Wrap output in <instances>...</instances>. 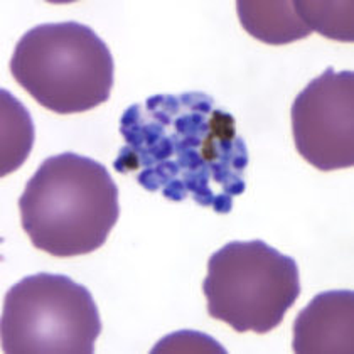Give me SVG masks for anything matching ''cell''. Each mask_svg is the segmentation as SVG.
Segmentation results:
<instances>
[{
    "label": "cell",
    "instance_id": "3957f363",
    "mask_svg": "<svg viewBox=\"0 0 354 354\" xmlns=\"http://www.w3.org/2000/svg\"><path fill=\"white\" fill-rule=\"evenodd\" d=\"M10 73L44 109L71 115L109 102L115 63L109 46L91 28L53 22L29 29L19 39Z\"/></svg>",
    "mask_w": 354,
    "mask_h": 354
},
{
    "label": "cell",
    "instance_id": "6da1fadb",
    "mask_svg": "<svg viewBox=\"0 0 354 354\" xmlns=\"http://www.w3.org/2000/svg\"><path fill=\"white\" fill-rule=\"evenodd\" d=\"M125 145L115 159L118 174L136 172L142 187L171 201L191 196L199 206L226 214L246 189L248 149L236 120L201 91L156 95L133 103L120 118Z\"/></svg>",
    "mask_w": 354,
    "mask_h": 354
},
{
    "label": "cell",
    "instance_id": "7a4b0ae2",
    "mask_svg": "<svg viewBox=\"0 0 354 354\" xmlns=\"http://www.w3.org/2000/svg\"><path fill=\"white\" fill-rule=\"evenodd\" d=\"M21 225L37 250L56 259L105 245L120 216L118 187L98 160L63 152L39 165L19 199Z\"/></svg>",
    "mask_w": 354,
    "mask_h": 354
},
{
    "label": "cell",
    "instance_id": "8992f818",
    "mask_svg": "<svg viewBox=\"0 0 354 354\" xmlns=\"http://www.w3.org/2000/svg\"><path fill=\"white\" fill-rule=\"evenodd\" d=\"M295 149L319 171L354 165V73L327 68L295 96Z\"/></svg>",
    "mask_w": 354,
    "mask_h": 354
},
{
    "label": "cell",
    "instance_id": "30bf717a",
    "mask_svg": "<svg viewBox=\"0 0 354 354\" xmlns=\"http://www.w3.org/2000/svg\"><path fill=\"white\" fill-rule=\"evenodd\" d=\"M295 9L310 30L329 39L354 41L351 2H295Z\"/></svg>",
    "mask_w": 354,
    "mask_h": 354
},
{
    "label": "cell",
    "instance_id": "52a82bcc",
    "mask_svg": "<svg viewBox=\"0 0 354 354\" xmlns=\"http://www.w3.org/2000/svg\"><path fill=\"white\" fill-rule=\"evenodd\" d=\"M354 294L329 290L315 295L294 322L295 353H354Z\"/></svg>",
    "mask_w": 354,
    "mask_h": 354
},
{
    "label": "cell",
    "instance_id": "8fae6325",
    "mask_svg": "<svg viewBox=\"0 0 354 354\" xmlns=\"http://www.w3.org/2000/svg\"><path fill=\"white\" fill-rule=\"evenodd\" d=\"M174 353V351H209V353H226L225 348L218 344V342L213 341V337L206 336V334L199 333H176L171 334V336L164 337L156 348L152 349V353Z\"/></svg>",
    "mask_w": 354,
    "mask_h": 354
},
{
    "label": "cell",
    "instance_id": "ba28073f",
    "mask_svg": "<svg viewBox=\"0 0 354 354\" xmlns=\"http://www.w3.org/2000/svg\"><path fill=\"white\" fill-rule=\"evenodd\" d=\"M236 10L246 32L265 44H290L313 32L295 2H238Z\"/></svg>",
    "mask_w": 354,
    "mask_h": 354
},
{
    "label": "cell",
    "instance_id": "9c48e42d",
    "mask_svg": "<svg viewBox=\"0 0 354 354\" xmlns=\"http://www.w3.org/2000/svg\"><path fill=\"white\" fill-rule=\"evenodd\" d=\"M2 103V150H0V176L17 171L34 145V123L26 106L10 91H0Z\"/></svg>",
    "mask_w": 354,
    "mask_h": 354
},
{
    "label": "cell",
    "instance_id": "277c9868",
    "mask_svg": "<svg viewBox=\"0 0 354 354\" xmlns=\"http://www.w3.org/2000/svg\"><path fill=\"white\" fill-rule=\"evenodd\" d=\"M203 292L213 319L236 333L267 334L299 299V267L261 240L232 241L211 255Z\"/></svg>",
    "mask_w": 354,
    "mask_h": 354
},
{
    "label": "cell",
    "instance_id": "5b68a950",
    "mask_svg": "<svg viewBox=\"0 0 354 354\" xmlns=\"http://www.w3.org/2000/svg\"><path fill=\"white\" fill-rule=\"evenodd\" d=\"M100 334L102 319L93 295L66 275L41 272L7 290L3 353L91 354Z\"/></svg>",
    "mask_w": 354,
    "mask_h": 354
}]
</instances>
